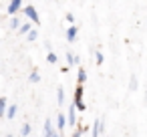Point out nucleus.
<instances>
[{
    "instance_id": "nucleus-7",
    "label": "nucleus",
    "mask_w": 147,
    "mask_h": 137,
    "mask_svg": "<svg viewBox=\"0 0 147 137\" xmlns=\"http://www.w3.org/2000/svg\"><path fill=\"white\" fill-rule=\"evenodd\" d=\"M75 113H77V109H75L73 105H71V109L67 111V117H69V125H75V123H77V115H75Z\"/></svg>"
},
{
    "instance_id": "nucleus-2",
    "label": "nucleus",
    "mask_w": 147,
    "mask_h": 137,
    "mask_svg": "<svg viewBox=\"0 0 147 137\" xmlns=\"http://www.w3.org/2000/svg\"><path fill=\"white\" fill-rule=\"evenodd\" d=\"M73 107L77 109V111H85L87 107H85V101H83V87H77V91H75V101H73Z\"/></svg>"
},
{
    "instance_id": "nucleus-10",
    "label": "nucleus",
    "mask_w": 147,
    "mask_h": 137,
    "mask_svg": "<svg viewBox=\"0 0 147 137\" xmlns=\"http://www.w3.org/2000/svg\"><path fill=\"white\" fill-rule=\"evenodd\" d=\"M53 123H51V119H47L45 121V137H53Z\"/></svg>"
},
{
    "instance_id": "nucleus-11",
    "label": "nucleus",
    "mask_w": 147,
    "mask_h": 137,
    "mask_svg": "<svg viewBox=\"0 0 147 137\" xmlns=\"http://www.w3.org/2000/svg\"><path fill=\"white\" fill-rule=\"evenodd\" d=\"M6 107H8V103H6V97H0V119L4 117V113H6Z\"/></svg>"
},
{
    "instance_id": "nucleus-4",
    "label": "nucleus",
    "mask_w": 147,
    "mask_h": 137,
    "mask_svg": "<svg viewBox=\"0 0 147 137\" xmlns=\"http://www.w3.org/2000/svg\"><path fill=\"white\" fill-rule=\"evenodd\" d=\"M77 32H79V28H77L75 24H71V26L67 28V40H69V43H73V40L77 38Z\"/></svg>"
},
{
    "instance_id": "nucleus-22",
    "label": "nucleus",
    "mask_w": 147,
    "mask_h": 137,
    "mask_svg": "<svg viewBox=\"0 0 147 137\" xmlns=\"http://www.w3.org/2000/svg\"><path fill=\"white\" fill-rule=\"evenodd\" d=\"M67 20H69V22L73 24V22H75V16H73V14H67Z\"/></svg>"
},
{
    "instance_id": "nucleus-23",
    "label": "nucleus",
    "mask_w": 147,
    "mask_h": 137,
    "mask_svg": "<svg viewBox=\"0 0 147 137\" xmlns=\"http://www.w3.org/2000/svg\"><path fill=\"white\" fill-rule=\"evenodd\" d=\"M81 133H83V129H77V131H75V135H73V137H81Z\"/></svg>"
},
{
    "instance_id": "nucleus-15",
    "label": "nucleus",
    "mask_w": 147,
    "mask_h": 137,
    "mask_svg": "<svg viewBox=\"0 0 147 137\" xmlns=\"http://www.w3.org/2000/svg\"><path fill=\"white\" fill-rule=\"evenodd\" d=\"M30 131H32L30 123H24V125H22V129H20V135H22V137H26V135H30Z\"/></svg>"
},
{
    "instance_id": "nucleus-24",
    "label": "nucleus",
    "mask_w": 147,
    "mask_h": 137,
    "mask_svg": "<svg viewBox=\"0 0 147 137\" xmlns=\"http://www.w3.org/2000/svg\"><path fill=\"white\" fill-rule=\"evenodd\" d=\"M53 137H61V135H57V133H53Z\"/></svg>"
},
{
    "instance_id": "nucleus-21",
    "label": "nucleus",
    "mask_w": 147,
    "mask_h": 137,
    "mask_svg": "<svg viewBox=\"0 0 147 137\" xmlns=\"http://www.w3.org/2000/svg\"><path fill=\"white\" fill-rule=\"evenodd\" d=\"M95 61H97V65H101V63H103V53H101V51H97V55H95Z\"/></svg>"
},
{
    "instance_id": "nucleus-8",
    "label": "nucleus",
    "mask_w": 147,
    "mask_h": 137,
    "mask_svg": "<svg viewBox=\"0 0 147 137\" xmlns=\"http://www.w3.org/2000/svg\"><path fill=\"white\" fill-rule=\"evenodd\" d=\"M16 111H18V107H16V105H10V107H6V113H4V117H8V119H14V117H16Z\"/></svg>"
},
{
    "instance_id": "nucleus-20",
    "label": "nucleus",
    "mask_w": 147,
    "mask_h": 137,
    "mask_svg": "<svg viewBox=\"0 0 147 137\" xmlns=\"http://www.w3.org/2000/svg\"><path fill=\"white\" fill-rule=\"evenodd\" d=\"M47 61H49L51 65H53V63H57V55H55V53H49V57H47Z\"/></svg>"
},
{
    "instance_id": "nucleus-13",
    "label": "nucleus",
    "mask_w": 147,
    "mask_h": 137,
    "mask_svg": "<svg viewBox=\"0 0 147 137\" xmlns=\"http://www.w3.org/2000/svg\"><path fill=\"white\" fill-rule=\"evenodd\" d=\"M30 28H32V24H30V22H22V24L18 26V32H20V34H26Z\"/></svg>"
},
{
    "instance_id": "nucleus-14",
    "label": "nucleus",
    "mask_w": 147,
    "mask_h": 137,
    "mask_svg": "<svg viewBox=\"0 0 147 137\" xmlns=\"http://www.w3.org/2000/svg\"><path fill=\"white\" fill-rule=\"evenodd\" d=\"M57 101H59V105H63V103H65V89H63V87H59V89H57Z\"/></svg>"
},
{
    "instance_id": "nucleus-3",
    "label": "nucleus",
    "mask_w": 147,
    "mask_h": 137,
    "mask_svg": "<svg viewBox=\"0 0 147 137\" xmlns=\"http://www.w3.org/2000/svg\"><path fill=\"white\" fill-rule=\"evenodd\" d=\"M22 2H20V0H12V2L8 4V14H16L18 10H22Z\"/></svg>"
},
{
    "instance_id": "nucleus-25",
    "label": "nucleus",
    "mask_w": 147,
    "mask_h": 137,
    "mask_svg": "<svg viewBox=\"0 0 147 137\" xmlns=\"http://www.w3.org/2000/svg\"><path fill=\"white\" fill-rule=\"evenodd\" d=\"M6 137H14V135H6Z\"/></svg>"
},
{
    "instance_id": "nucleus-5",
    "label": "nucleus",
    "mask_w": 147,
    "mask_h": 137,
    "mask_svg": "<svg viewBox=\"0 0 147 137\" xmlns=\"http://www.w3.org/2000/svg\"><path fill=\"white\" fill-rule=\"evenodd\" d=\"M77 81H79V87H83V85H85V81H87V71H85L83 67H79V73H77Z\"/></svg>"
},
{
    "instance_id": "nucleus-9",
    "label": "nucleus",
    "mask_w": 147,
    "mask_h": 137,
    "mask_svg": "<svg viewBox=\"0 0 147 137\" xmlns=\"http://www.w3.org/2000/svg\"><path fill=\"white\" fill-rule=\"evenodd\" d=\"M65 125H67V119H65V115H63V113H59V117H57V129H59V131H63V129H65Z\"/></svg>"
},
{
    "instance_id": "nucleus-18",
    "label": "nucleus",
    "mask_w": 147,
    "mask_h": 137,
    "mask_svg": "<svg viewBox=\"0 0 147 137\" xmlns=\"http://www.w3.org/2000/svg\"><path fill=\"white\" fill-rule=\"evenodd\" d=\"M18 26H20V20H18V18H16V16H14V18H12V20H10V28H12V30H16V28H18Z\"/></svg>"
},
{
    "instance_id": "nucleus-17",
    "label": "nucleus",
    "mask_w": 147,
    "mask_h": 137,
    "mask_svg": "<svg viewBox=\"0 0 147 137\" xmlns=\"http://www.w3.org/2000/svg\"><path fill=\"white\" fill-rule=\"evenodd\" d=\"M28 81H30V83H38V81H40L38 71H32V73H30V77H28Z\"/></svg>"
},
{
    "instance_id": "nucleus-1",
    "label": "nucleus",
    "mask_w": 147,
    "mask_h": 137,
    "mask_svg": "<svg viewBox=\"0 0 147 137\" xmlns=\"http://www.w3.org/2000/svg\"><path fill=\"white\" fill-rule=\"evenodd\" d=\"M22 12H24V16L30 20V22H34V24H40V18H38V12H36V8L34 6H22Z\"/></svg>"
},
{
    "instance_id": "nucleus-6",
    "label": "nucleus",
    "mask_w": 147,
    "mask_h": 137,
    "mask_svg": "<svg viewBox=\"0 0 147 137\" xmlns=\"http://www.w3.org/2000/svg\"><path fill=\"white\" fill-rule=\"evenodd\" d=\"M101 131H103V119H97L95 125H93V137H99Z\"/></svg>"
},
{
    "instance_id": "nucleus-19",
    "label": "nucleus",
    "mask_w": 147,
    "mask_h": 137,
    "mask_svg": "<svg viewBox=\"0 0 147 137\" xmlns=\"http://www.w3.org/2000/svg\"><path fill=\"white\" fill-rule=\"evenodd\" d=\"M129 89H131V91L137 89V79H135V77H131V81H129Z\"/></svg>"
},
{
    "instance_id": "nucleus-16",
    "label": "nucleus",
    "mask_w": 147,
    "mask_h": 137,
    "mask_svg": "<svg viewBox=\"0 0 147 137\" xmlns=\"http://www.w3.org/2000/svg\"><path fill=\"white\" fill-rule=\"evenodd\" d=\"M36 36H38V30H34V28H30V30L26 32V38H28V40H36Z\"/></svg>"
},
{
    "instance_id": "nucleus-12",
    "label": "nucleus",
    "mask_w": 147,
    "mask_h": 137,
    "mask_svg": "<svg viewBox=\"0 0 147 137\" xmlns=\"http://www.w3.org/2000/svg\"><path fill=\"white\" fill-rule=\"evenodd\" d=\"M79 57H75L73 53H67V65H79Z\"/></svg>"
}]
</instances>
